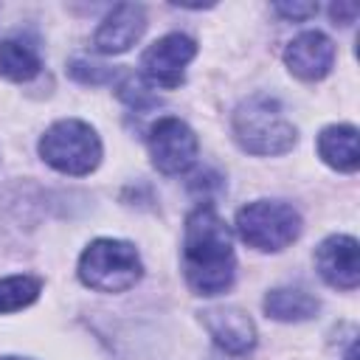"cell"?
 Masks as SVG:
<instances>
[{
  "label": "cell",
  "instance_id": "6da1fadb",
  "mask_svg": "<svg viewBox=\"0 0 360 360\" xmlns=\"http://www.w3.org/2000/svg\"><path fill=\"white\" fill-rule=\"evenodd\" d=\"M183 270L197 295H219L233 284L236 256L231 231L211 205L194 208L186 219Z\"/></svg>",
  "mask_w": 360,
  "mask_h": 360
},
{
  "label": "cell",
  "instance_id": "7a4b0ae2",
  "mask_svg": "<svg viewBox=\"0 0 360 360\" xmlns=\"http://www.w3.org/2000/svg\"><path fill=\"white\" fill-rule=\"evenodd\" d=\"M233 135L250 155H281L295 143V127L270 96H250L233 112Z\"/></svg>",
  "mask_w": 360,
  "mask_h": 360
},
{
  "label": "cell",
  "instance_id": "3957f363",
  "mask_svg": "<svg viewBox=\"0 0 360 360\" xmlns=\"http://www.w3.org/2000/svg\"><path fill=\"white\" fill-rule=\"evenodd\" d=\"M141 256L129 242L96 239L79 259V278L98 292H124L141 278Z\"/></svg>",
  "mask_w": 360,
  "mask_h": 360
},
{
  "label": "cell",
  "instance_id": "277c9868",
  "mask_svg": "<svg viewBox=\"0 0 360 360\" xmlns=\"http://www.w3.org/2000/svg\"><path fill=\"white\" fill-rule=\"evenodd\" d=\"M39 155L48 166L62 174H90L101 160V141L96 129L84 121L65 118L45 129L39 141Z\"/></svg>",
  "mask_w": 360,
  "mask_h": 360
},
{
  "label": "cell",
  "instance_id": "5b68a950",
  "mask_svg": "<svg viewBox=\"0 0 360 360\" xmlns=\"http://www.w3.org/2000/svg\"><path fill=\"white\" fill-rule=\"evenodd\" d=\"M236 231L239 236L256 248V250H284L292 245L301 233V217L292 205L278 200H256L239 208L236 214Z\"/></svg>",
  "mask_w": 360,
  "mask_h": 360
},
{
  "label": "cell",
  "instance_id": "8992f818",
  "mask_svg": "<svg viewBox=\"0 0 360 360\" xmlns=\"http://www.w3.org/2000/svg\"><path fill=\"white\" fill-rule=\"evenodd\" d=\"M149 155L163 174H180L197 158V135L180 118H158L149 129Z\"/></svg>",
  "mask_w": 360,
  "mask_h": 360
},
{
  "label": "cell",
  "instance_id": "52a82bcc",
  "mask_svg": "<svg viewBox=\"0 0 360 360\" xmlns=\"http://www.w3.org/2000/svg\"><path fill=\"white\" fill-rule=\"evenodd\" d=\"M197 45L191 37L186 34H166L160 39H155L143 56H141V70L152 84H160L166 90L180 87L186 65L194 59Z\"/></svg>",
  "mask_w": 360,
  "mask_h": 360
},
{
  "label": "cell",
  "instance_id": "ba28073f",
  "mask_svg": "<svg viewBox=\"0 0 360 360\" xmlns=\"http://www.w3.org/2000/svg\"><path fill=\"white\" fill-rule=\"evenodd\" d=\"M315 264L321 278L338 290H354L360 281V259H357V239L346 233H335L321 242L315 250Z\"/></svg>",
  "mask_w": 360,
  "mask_h": 360
},
{
  "label": "cell",
  "instance_id": "9c48e42d",
  "mask_svg": "<svg viewBox=\"0 0 360 360\" xmlns=\"http://www.w3.org/2000/svg\"><path fill=\"white\" fill-rule=\"evenodd\" d=\"M146 28V14H143V6H135V3H118L98 25L96 37H93V45L98 53H124L129 51L141 34Z\"/></svg>",
  "mask_w": 360,
  "mask_h": 360
},
{
  "label": "cell",
  "instance_id": "30bf717a",
  "mask_svg": "<svg viewBox=\"0 0 360 360\" xmlns=\"http://www.w3.org/2000/svg\"><path fill=\"white\" fill-rule=\"evenodd\" d=\"M284 62L287 68L304 79V82H318L323 79L329 70H332V62H335V45L326 34L321 31H304L298 34L287 51H284Z\"/></svg>",
  "mask_w": 360,
  "mask_h": 360
},
{
  "label": "cell",
  "instance_id": "8fae6325",
  "mask_svg": "<svg viewBox=\"0 0 360 360\" xmlns=\"http://www.w3.org/2000/svg\"><path fill=\"white\" fill-rule=\"evenodd\" d=\"M202 323L214 343L225 349L228 354H245L256 346V326L253 321L236 309V307H219V309H205Z\"/></svg>",
  "mask_w": 360,
  "mask_h": 360
},
{
  "label": "cell",
  "instance_id": "7c38bea8",
  "mask_svg": "<svg viewBox=\"0 0 360 360\" xmlns=\"http://www.w3.org/2000/svg\"><path fill=\"white\" fill-rule=\"evenodd\" d=\"M318 152L326 166L338 172H354L360 166L357 129L352 124H332L318 135Z\"/></svg>",
  "mask_w": 360,
  "mask_h": 360
},
{
  "label": "cell",
  "instance_id": "4fadbf2b",
  "mask_svg": "<svg viewBox=\"0 0 360 360\" xmlns=\"http://www.w3.org/2000/svg\"><path fill=\"white\" fill-rule=\"evenodd\" d=\"M39 73V51L28 37H8L0 42V76L28 82Z\"/></svg>",
  "mask_w": 360,
  "mask_h": 360
},
{
  "label": "cell",
  "instance_id": "5bb4252c",
  "mask_svg": "<svg viewBox=\"0 0 360 360\" xmlns=\"http://www.w3.org/2000/svg\"><path fill=\"white\" fill-rule=\"evenodd\" d=\"M264 312L273 321H309L318 312V298L298 287H278L264 295Z\"/></svg>",
  "mask_w": 360,
  "mask_h": 360
},
{
  "label": "cell",
  "instance_id": "9a60e30c",
  "mask_svg": "<svg viewBox=\"0 0 360 360\" xmlns=\"http://www.w3.org/2000/svg\"><path fill=\"white\" fill-rule=\"evenodd\" d=\"M42 284L34 276H8L0 278V312H17L37 301Z\"/></svg>",
  "mask_w": 360,
  "mask_h": 360
},
{
  "label": "cell",
  "instance_id": "2e32d148",
  "mask_svg": "<svg viewBox=\"0 0 360 360\" xmlns=\"http://www.w3.org/2000/svg\"><path fill=\"white\" fill-rule=\"evenodd\" d=\"M118 96H121L129 107H135V110H143V107L155 104L152 90H149L138 76H127V79L121 82V87H118Z\"/></svg>",
  "mask_w": 360,
  "mask_h": 360
},
{
  "label": "cell",
  "instance_id": "e0dca14e",
  "mask_svg": "<svg viewBox=\"0 0 360 360\" xmlns=\"http://www.w3.org/2000/svg\"><path fill=\"white\" fill-rule=\"evenodd\" d=\"M68 70H70V76H73V79H79V82H90V84H101V82H107V79L112 76V70H110V68H104V65H93V62H84V59L70 62V65H68Z\"/></svg>",
  "mask_w": 360,
  "mask_h": 360
},
{
  "label": "cell",
  "instance_id": "ac0fdd59",
  "mask_svg": "<svg viewBox=\"0 0 360 360\" xmlns=\"http://www.w3.org/2000/svg\"><path fill=\"white\" fill-rule=\"evenodd\" d=\"M276 11L287 20H307L318 11L315 3H276Z\"/></svg>",
  "mask_w": 360,
  "mask_h": 360
},
{
  "label": "cell",
  "instance_id": "d6986e66",
  "mask_svg": "<svg viewBox=\"0 0 360 360\" xmlns=\"http://www.w3.org/2000/svg\"><path fill=\"white\" fill-rule=\"evenodd\" d=\"M329 14H332L335 25H338V22H340V25H349V22H354V17H357V6H354V3H335V6L329 8Z\"/></svg>",
  "mask_w": 360,
  "mask_h": 360
},
{
  "label": "cell",
  "instance_id": "ffe728a7",
  "mask_svg": "<svg viewBox=\"0 0 360 360\" xmlns=\"http://www.w3.org/2000/svg\"><path fill=\"white\" fill-rule=\"evenodd\" d=\"M360 357V352H357V343H352L349 349H346V354H343V360H357Z\"/></svg>",
  "mask_w": 360,
  "mask_h": 360
},
{
  "label": "cell",
  "instance_id": "44dd1931",
  "mask_svg": "<svg viewBox=\"0 0 360 360\" xmlns=\"http://www.w3.org/2000/svg\"><path fill=\"white\" fill-rule=\"evenodd\" d=\"M0 360H22V357H0Z\"/></svg>",
  "mask_w": 360,
  "mask_h": 360
}]
</instances>
